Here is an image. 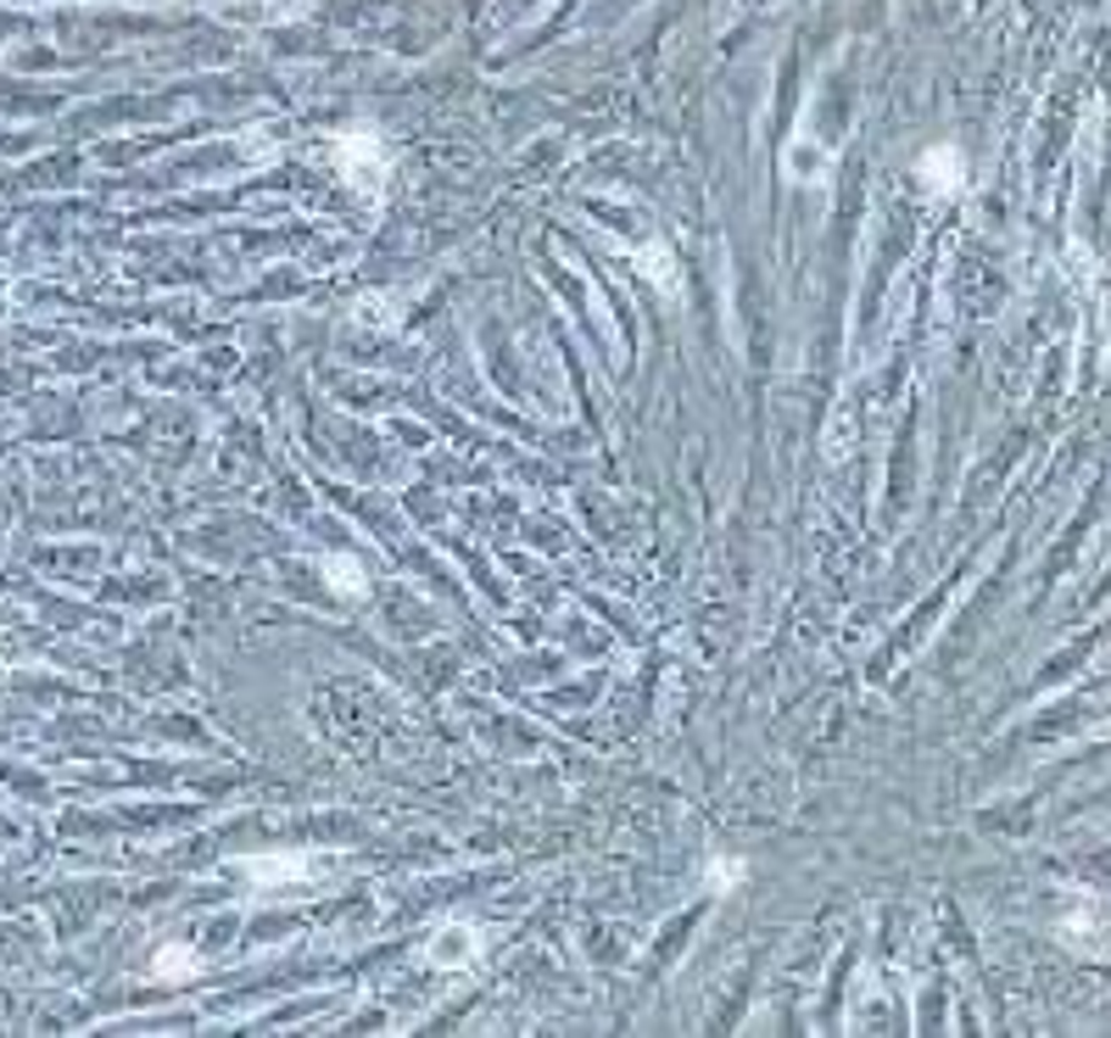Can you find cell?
<instances>
[{
  "instance_id": "cell-1",
  "label": "cell",
  "mask_w": 1111,
  "mask_h": 1038,
  "mask_svg": "<svg viewBox=\"0 0 1111 1038\" xmlns=\"http://www.w3.org/2000/svg\"><path fill=\"white\" fill-rule=\"evenodd\" d=\"M335 168H341V179L346 185H381L386 179V168H392V151H386V140H381V129H341L335 135Z\"/></svg>"
},
{
  "instance_id": "cell-2",
  "label": "cell",
  "mask_w": 1111,
  "mask_h": 1038,
  "mask_svg": "<svg viewBox=\"0 0 1111 1038\" xmlns=\"http://www.w3.org/2000/svg\"><path fill=\"white\" fill-rule=\"evenodd\" d=\"M229 871L252 877L257 888H296L318 877V854L313 849H274V854H240L229 860Z\"/></svg>"
},
{
  "instance_id": "cell-3",
  "label": "cell",
  "mask_w": 1111,
  "mask_h": 1038,
  "mask_svg": "<svg viewBox=\"0 0 1111 1038\" xmlns=\"http://www.w3.org/2000/svg\"><path fill=\"white\" fill-rule=\"evenodd\" d=\"M916 179H927V190H944V196H955V190H961V179H966V163H961V151H955V146H927V151H922V163H916Z\"/></svg>"
},
{
  "instance_id": "cell-4",
  "label": "cell",
  "mask_w": 1111,
  "mask_h": 1038,
  "mask_svg": "<svg viewBox=\"0 0 1111 1038\" xmlns=\"http://www.w3.org/2000/svg\"><path fill=\"white\" fill-rule=\"evenodd\" d=\"M475 954H481V932L475 927H442L431 938V949H425L431 966H470Z\"/></svg>"
},
{
  "instance_id": "cell-5",
  "label": "cell",
  "mask_w": 1111,
  "mask_h": 1038,
  "mask_svg": "<svg viewBox=\"0 0 1111 1038\" xmlns=\"http://www.w3.org/2000/svg\"><path fill=\"white\" fill-rule=\"evenodd\" d=\"M324 576H330V593H341V598H363L368 593V576H363V565L352 554H324Z\"/></svg>"
},
{
  "instance_id": "cell-6",
  "label": "cell",
  "mask_w": 1111,
  "mask_h": 1038,
  "mask_svg": "<svg viewBox=\"0 0 1111 1038\" xmlns=\"http://www.w3.org/2000/svg\"><path fill=\"white\" fill-rule=\"evenodd\" d=\"M631 263H637V268H642V274H648V280H653L659 291H681L676 257H670L665 246H637V252H631Z\"/></svg>"
},
{
  "instance_id": "cell-7",
  "label": "cell",
  "mask_w": 1111,
  "mask_h": 1038,
  "mask_svg": "<svg viewBox=\"0 0 1111 1038\" xmlns=\"http://www.w3.org/2000/svg\"><path fill=\"white\" fill-rule=\"evenodd\" d=\"M151 971H157L163 982H179V977H196V971H201V954L185 949V943H168V949H157Z\"/></svg>"
},
{
  "instance_id": "cell-8",
  "label": "cell",
  "mask_w": 1111,
  "mask_h": 1038,
  "mask_svg": "<svg viewBox=\"0 0 1111 1038\" xmlns=\"http://www.w3.org/2000/svg\"><path fill=\"white\" fill-rule=\"evenodd\" d=\"M744 871H749V865H744V860H709V871H704V882H709V888H715V893H731V888H737V882H744Z\"/></svg>"
}]
</instances>
